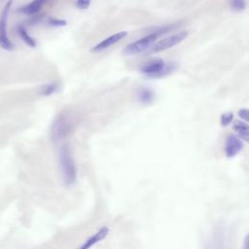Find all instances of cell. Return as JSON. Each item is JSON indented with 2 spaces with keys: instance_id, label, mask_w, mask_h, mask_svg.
<instances>
[{
  "instance_id": "1",
  "label": "cell",
  "mask_w": 249,
  "mask_h": 249,
  "mask_svg": "<svg viewBox=\"0 0 249 249\" xmlns=\"http://www.w3.org/2000/svg\"><path fill=\"white\" fill-rule=\"evenodd\" d=\"M58 161L63 183L66 186L73 185L77 178V169L70 150L67 146H63L60 149Z\"/></svg>"
},
{
  "instance_id": "2",
  "label": "cell",
  "mask_w": 249,
  "mask_h": 249,
  "mask_svg": "<svg viewBox=\"0 0 249 249\" xmlns=\"http://www.w3.org/2000/svg\"><path fill=\"white\" fill-rule=\"evenodd\" d=\"M73 121L69 114L60 113L53 121L52 125V137L58 141L68 136L73 129Z\"/></svg>"
},
{
  "instance_id": "3",
  "label": "cell",
  "mask_w": 249,
  "mask_h": 249,
  "mask_svg": "<svg viewBox=\"0 0 249 249\" xmlns=\"http://www.w3.org/2000/svg\"><path fill=\"white\" fill-rule=\"evenodd\" d=\"M12 4H13V0H9L3 7L0 14V47L3 50L8 52H11L15 49V45L9 38L8 30H7L8 18L10 15Z\"/></svg>"
},
{
  "instance_id": "4",
  "label": "cell",
  "mask_w": 249,
  "mask_h": 249,
  "mask_svg": "<svg viewBox=\"0 0 249 249\" xmlns=\"http://www.w3.org/2000/svg\"><path fill=\"white\" fill-rule=\"evenodd\" d=\"M159 35L155 32H152L130 44H128L124 49V53L127 55H134V54H138L141 53L143 52H145L146 50H148L149 48L152 47L153 44H155V42L157 41Z\"/></svg>"
},
{
  "instance_id": "5",
  "label": "cell",
  "mask_w": 249,
  "mask_h": 249,
  "mask_svg": "<svg viewBox=\"0 0 249 249\" xmlns=\"http://www.w3.org/2000/svg\"><path fill=\"white\" fill-rule=\"evenodd\" d=\"M187 35H188V33L186 31H181V32L175 33L173 35H170L168 37H165V38L160 40L159 42L155 43L153 45V47H151L150 53H159V52H162L167 49H170V48L178 45L179 43H181L187 37Z\"/></svg>"
},
{
  "instance_id": "6",
  "label": "cell",
  "mask_w": 249,
  "mask_h": 249,
  "mask_svg": "<svg viewBox=\"0 0 249 249\" xmlns=\"http://www.w3.org/2000/svg\"><path fill=\"white\" fill-rule=\"evenodd\" d=\"M243 141L236 135L229 134L225 141V154L228 158L235 157L243 149Z\"/></svg>"
},
{
  "instance_id": "7",
  "label": "cell",
  "mask_w": 249,
  "mask_h": 249,
  "mask_svg": "<svg viewBox=\"0 0 249 249\" xmlns=\"http://www.w3.org/2000/svg\"><path fill=\"white\" fill-rule=\"evenodd\" d=\"M126 35H127V32H126V31H120V32L114 33V34L110 35L109 37L105 38L104 40H102L101 42L97 43L95 46H93V47L90 49V51H91V52H94V53L104 51L105 49H107V48L113 46V45L116 44L117 42H119V41H121L122 39H124Z\"/></svg>"
},
{
  "instance_id": "8",
  "label": "cell",
  "mask_w": 249,
  "mask_h": 249,
  "mask_svg": "<svg viewBox=\"0 0 249 249\" xmlns=\"http://www.w3.org/2000/svg\"><path fill=\"white\" fill-rule=\"evenodd\" d=\"M164 60L161 58H154L149 60L148 62L144 63L143 65H141L140 67V71L143 74L152 76L154 78H156V76L162 70V68L164 67Z\"/></svg>"
},
{
  "instance_id": "9",
  "label": "cell",
  "mask_w": 249,
  "mask_h": 249,
  "mask_svg": "<svg viewBox=\"0 0 249 249\" xmlns=\"http://www.w3.org/2000/svg\"><path fill=\"white\" fill-rule=\"evenodd\" d=\"M108 233L109 229L107 227H103L100 230H98L95 233H93L91 236H89L88 239H86L84 243L77 249H90L92 246L102 241L108 235Z\"/></svg>"
},
{
  "instance_id": "10",
  "label": "cell",
  "mask_w": 249,
  "mask_h": 249,
  "mask_svg": "<svg viewBox=\"0 0 249 249\" xmlns=\"http://www.w3.org/2000/svg\"><path fill=\"white\" fill-rule=\"evenodd\" d=\"M46 2H47V0H32L28 4L20 7L18 9V11H19V13L28 15V16L35 15L41 11V9L43 8V6L45 5Z\"/></svg>"
},
{
  "instance_id": "11",
  "label": "cell",
  "mask_w": 249,
  "mask_h": 249,
  "mask_svg": "<svg viewBox=\"0 0 249 249\" xmlns=\"http://www.w3.org/2000/svg\"><path fill=\"white\" fill-rule=\"evenodd\" d=\"M232 128L237 133L238 138H240L242 141H245V142L249 141V126L247 123L234 120L232 121Z\"/></svg>"
},
{
  "instance_id": "12",
  "label": "cell",
  "mask_w": 249,
  "mask_h": 249,
  "mask_svg": "<svg viewBox=\"0 0 249 249\" xmlns=\"http://www.w3.org/2000/svg\"><path fill=\"white\" fill-rule=\"evenodd\" d=\"M17 32L18 34V36L20 37V39L30 48H35L37 45L36 40L27 32V30L24 28V26L22 25H18L17 27Z\"/></svg>"
},
{
  "instance_id": "13",
  "label": "cell",
  "mask_w": 249,
  "mask_h": 249,
  "mask_svg": "<svg viewBox=\"0 0 249 249\" xmlns=\"http://www.w3.org/2000/svg\"><path fill=\"white\" fill-rule=\"evenodd\" d=\"M137 96H138V99L140 100V102H142L144 104H150L154 99V92L151 89L142 87L138 89Z\"/></svg>"
},
{
  "instance_id": "14",
  "label": "cell",
  "mask_w": 249,
  "mask_h": 249,
  "mask_svg": "<svg viewBox=\"0 0 249 249\" xmlns=\"http://www.w3.org/2000/svg\"><path fill=\"white\" fill-rule=\"evenodd\" d=\"M57 88H58L57 83H55V82H52V83H49V84L44 85V86L42 87L41 90H40V93H41L42 95L49 96V95L53 94V92H55V91H56V89H57Z\"/></svg>"
},
{
  "instance_id": "15",
  "label": "cell",
  "mask_w": 249,
  "mask_h": 249,
  "mask_svg": "<svg viewBox=\"0 0 249 249\" xmlns=\"http://www.w3.org/2000/svg\"><path fill=\"white\" fill-rule=\"evenodd\" d=\"M229 4H230L231 9L233 11H236V12L244 11L247 6L246 0H230Z\"/></svg>"
},
{
  "instance_id": "16",
  "label": "cell",
  "mask_w": 249,
  "mask_h": 249,
  "mask_svg": "<svg viewBox=\"0 0 249 249\" xmlns=\"http://www.w3.org/2000/svg\"><path fill=\"white\" fill-rule=\"evenodd\" d=\"M176 63L173 62V61H169L167 63L164 64V67L162 68V70L156 76V78H161V77H164L168 74H171L175 69H176Z\"/></svg>"
},
{
  "instance_id": "17",
  "label": "cell",
  "mask_w": 249,
  "mask_h": 249,
  "mask_svg": "<svg viewBox=\"0 0 249 249\" xmlns=\"http://www.w3.org/2000/svg\"><path fill=\"white\" fill-rule=\"evenodd\" d=\"M211 249H230V247L228 246L227 242L225 243V239L223 235H219L215 237L214 242L211 246Z\"/></svg>"
},
{
  "instance_id": "18",
  "label": "cell",
  "mask_w": 249,
  "mask_h": 249,
  "mask_svg": "<svg viewBox=\"0 0 249 249\" xmlns=\"http://www.w3.org/2000/svg\"><path fill=\"white\" fill-rule=\"evenodd\" d=\"M233 121V114L231 112H226V113H223L221 115V118H220V124L222 126H228L229 124H231Z\"/></svg>"
},
{
  "instance_id": "19",
  "label": "cell",
  "mask_w": 249,
  "mask_h": 249,
  "mask_svg": "<svg viewBox=\"0 0 249 249\" xmlns=\"http://www.w3.org/2000/svg\"><path fill=\"white\" fill-rule=\"evenodd\" d=\"M48 23L50 26L53 27H62L67 24V21L62 18H50L48 20Z\"/></svg>"
},
{
  "instance_id": "20",
  "label": "cell",
  "mask_w": 249,
  "mask_h": 249,
  "mask_svg": "<svg viewBox=\"0 0 249 249\" xmlns=\"http://www.w3.org/2000/svg\"><path fill=\"white\" fill-rule=\"evenodd\" d=\"M91 0H77L76 1V7L80 10H87L90 5Z\"/></svg>"
},
{
  "instance_id": "21",
  "label": "cell",
  "mask_w": 249,
  "mask_h": 249,
  "mask_svg": "<svg viewBox=\"0 0 249 249\" xmlns=\"http://www.w3.org/2000/svg\"><path fill=\"white\" fill-rule=\"evenodd\" d=\"M238 117L239 118H241V120H243L245 123H247L248 121H249V118H248V115H249V111L247 110V109H245V108H243V109H240L239 111H238Z\"/></svg>"
},
{
  "instance_id": "22",
  "label": "cell",
  "mask_w": 249,
  "mask_h": 249,
  "mask_svg": "<svg viewBox=\"0 0 249 249\" xmlns=\"http://www.w3.org/2000/svg\"><path fill=\"white\" fill-rule=\"evenodd\" d=\"M242 248H243V249H249V238H248V234H246L245 237H244Z\"/></svg>"
}]
</instances>
